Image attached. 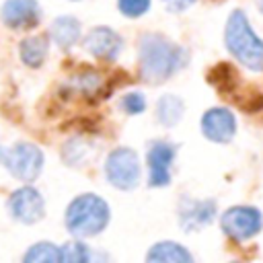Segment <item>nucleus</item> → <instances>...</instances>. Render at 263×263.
Instances as JSON below:
<instances>
[{"label":"nucleus","mask_w":263,"mask_h":263,"mask_svg":"<svg viewBox=\"0 0 263 263\" xmlns=\"http://www.w3.org/2000/svg\"><path fill=\"white\" fill-rule=\"evenodd\" d=\"M187 64V51L162 35L146 33L140 39V66L142 78L148 82H160L171 78Z\"/></svg>","instance_id":"nucleus-1"},{"label":"nucleus","mask_w":263,"mask_h":263,"mask_svg":"<svg viewBox=\"0 0 263 263\" xmlns=\"http://www.w3.org/2000/svg\"><path fill=\"white\" fill-rule=\"evenodd\" d=\"M224 41L228 51L247 68L263 70V41L251 29L242 10H234L226 23Z\"/></svg>","instance_id":"nucleus-2"},{"label":"nucleus","mask_w":263,"mask_h":263,"mask_svg":"<svg viewBox=\"0 0 263 263\" xmlns=\"http://www.w3.org/2000/svg\"><path fill=\"white\" fill-rule=\"evenodd\" d=\"M109 222V205L95 193L76 197L66 212V226L74 236L99 234Z\"/></svg>","instance_id":"nucleus-3"},{"label":"nucleus","mask_w":263,"mask_h":263,"mask_svg":"<svg viewBox=\"0 0 263 263\" xmlns=\"http://www.w3.org/2000/svg\"><path fill=\"white\" fill-rule=\"evenodd\" d=\"M105 175L117 189H134L140 181V158L129 148H115L105 162Z\"/></svg>","instance_id":"nucleus-4"},{"label":"nucleus","mask_w":263,"mask_h":263,"mask_svg":"<svg viewBox=\"0 0 263 263\" xmlns=\"http://www.w3.org/2000/svg\"><path fill=\"white\" fill-rule=\"evenodd\" d=\"M6 168L10 171L12 177H16L18 181L31 183L37 179V175L43 168V152L35 146V144H16L12 146L6 156H4Z\"/></svg>","instance_id":"nucleus-5"},{"label":"nucleus","mask_w":263,"mask_h":263,"mask_svg":"<svg viewBox=\"0 0 263 263\" xmlns=\"http://www.w3.org/2000/svg\"><path fill=\"white\" fill-rule=\"evenodd\" d=\"M222 230L234 238V240H247L251 236H255L261 226H263V218L261 212L249 205H236L224 212L222 216Z\"/></svg>","instance_id":"nucleus-6"},{"label":"nucleus","mask_w":263,"mask_h":263,"mask_svg":"<svg viewBox=\"0 0 263 263\" xmlns=\"http://www.w3.org/2000/svg\"><path fill=\"white\" fill-rule=\"evenodd\" d=\"M8 210H10V216L23 224H33L37 220L43 218V212H45V203H43V197L37 189L25 185L21 189H16L10 199H8Z\"/></svg>","instance_id":"nucleus-7"},{"label":"nucleus","mask_w":263,"mask_h":263,"mask_svg":"<svg viewBox=\"0 0 263 263\" xmlns=\"http://www.w3.org/2000/svg\"><path fill=\"white\" fill-rule=\"evenodd\" d=\"M84 49L99 60H115L123 49V39L109 27H95L84 37Z\"/></svg>","instance_id":"nucleus-8"},{"label":"nucleus","mask_w":263,"mask_h":263,"mask_svg":"<svg viewBox=\"0 0 263 263\" xmlns=\"http://www.w3.org/2000/svg\"><path fill=\"white\" fill-rule=\"evenodd\" d=\"M175 160V146L168 142H154L148 150V168H150V185L164 187L171 181V166Z\"/></svg>","instance_id":"nucleus-9"},{"label":"nucleus","mask_w":263,"mask_h":263,"mask_svg":"<svg viewBox=\"0 0 263 263\" xmlns=\"http://www.w3.org/2000/svg\"><path fill=\"white\" fill-rule=\"evenodd\" d=\"M216 216V203L212 199H191L183 197L179 203V222L189 230H199L208 226Z\"/></svg>","instance_id":"nucleus-10"},{"label":"nucleus","mask_w":263,"mask_h":263,"mask_svg":"<svg viewBox=\"0 0 263 263\" xmlns=\"http://www.w3.org/2000/svg\"><path fill=\"white\" fill-rule=\"evenodd\" d=\"M201 129H203V136H208L214 142H228L236 132V119L228 109L214 107L203 113Z\"/></svg>","instance_id":"nucleus-11"},{"label":"nucleus","mask_w":263,"mask_h":263,"mask_svg":"<svg viewBox=\"0 0 263 263\" xmlns=\"http://www.w3.org/2000/svg\"><path fill=\"white\" fill-rule=\"evenodd\" d=\"M41 8L37 0H6L2 6V21L12 29H27L39 23Z\"/></svg>","instance_id":"nucleus-12"},{"label":"nucleus","mask_w":263,"mask_h":263,"mask_svg":"<svg viewBox=\"0 0 263 263\" xmlns=\"http://www.w3.org/2000/svg\"><path fill=\"white\" fill-rule=\"evenodd\" d=\"M146 263H193L191 253L179 242H158L148 251Z\"/></svg>","instance_id":"nucleus-13"},{"label":"nucleus","mask_w":263,"mask_h":263,"mask_svg":"<svg viewBox=\"0 0 263 263\" xmlns=\"http://www.w3.org/2000/svg\"><path fill=\"white\" fill-rule=\"evenodd\" d=\"M49 35H51V39L58 47L70 49L80 37V23L74 16H60L51 23Z\"/></svg>","instance_id":"nucleus-14"},{"label":"nucleus","mask_w":263,"mask_h":263,"mask_svg":"<svg viewBox=\"0 0 263 263\" xmlns=\"http://www.w3.org/2000/svg\"><path fill=\"white\" fill-rule=\"evenodd\" d=\"M47 55V39L45 37H27L25 41H21V60L31 66V68H39L43 64Z\"/></svg>","instance_id":"nucleus-15"},{"label":"nucleus","mask_w":263,"mask_h":263,"mask_svg":"<svg viewBox=\"0 0 263 263\" xmlns=\"http://www.w3.org/2000/svg\"><path fill=\"white\" fill-rule=\"evenodd\" d=\"M181 115H183V101H181L179 97H175V95H164V97L158 101V105H156V117H158V121H160L162 125L171 127V125L179 123Z\"/></svg>","instance_id":"nucleus-16"},{"label":"nucleus","mask_w":263,"mask_h":263,"mask_svg":"<svg viewBox=\"0 0 263 263\" xmlns=\"http://www.w3.org/2000/svg\"><path fill=\"white\" fill-rule=\"evenodd\" d=\"M23 263H62V255H60V249L55 245L37 242L25 253Z\"/></svg>","instance_id":"nucleus-17"},{"label":"nucleus","mask_w":263,"mask_h":263,"mask_svg":"<svg viewBox=\"0 0 263 263\" xmlns=\"http://www.w3.org/2000/svg\"><path fill=\"white\" fill-rule=\"evenodd\" d=\"M60 255H62V263H90L92 251L84 242L72 240L60 247Z\"/></svg>","instance_id":"nucleus-18"},{"label":"nucleus","mask_w":263,"mask_h":263,"mask_svg":"<svg viewBox=\"0 0 263 263\" xmlns=\"http://www.w3.org/2000/svg\"><path fill=\"white\" fill-rule=\"evenodd\" d=\"M72 86L90 97V95H97L103 88V80H101V76L97 72L86 70V72H80V74H76L72 78Z\"/></svg>","instance_id":"nucleus-19"},{"label":"nucleus","mask_w":263,"mask_h":263,"mask_svg":"<svg viewBox=\"0 0 263 263\" xmlns=\"http://www.w3.org/2000/svg\"><path fill=\"white\" fill-rule=\"evenodd\" d=\"M72 152V156H68L66 160L70 162V164H78V162H82L90 152H92V146L88 148V144H82V140L78 138V140H70L68 144H66V148H64V154H70Z\"/></svg>","instance_id":"nucleus-20"},{"label":"nucleus","mask_w":263,"mask_h":263,"mask_svg":"<svg viewBox=\"0 0 263 263\" xmlns=\"http://www.w3.org/2000/svg\"><path fill=\"white\" fill-rule=\"evenodd\" d=\"M117 6L125 16L136 18V16H142L150 8V0H119Z\"/></svg>","instance_id":"nucleus-21"},{"label":"nucleus","mask_w":263,"mask_h":263,"mask_svg":"<svg viewBox=\"0 0 263 263\" xmlns=\"http://www.w3.org/2000/svg\"><path fill=\"white\" fill-rule=\"evenodd\" d=\"M121 109H123L125 113H129V115L142 113V111L146 109V99H144V95H142V92H129V95H125V97L121 99Z\"/></svg>","instance_id":"nucleus-22"},{"label":"nucleus","mask_w":263,"mask_h":263,"mask_svg":"<svg viewBox=\"0 0 263 263\" xmlns=\"http://www.w3.org/2000/svg\"><path fill=\"white\" fill-rule=\"evenodd\" d=\"M162 4L171 12H183L185 8H189L191 4H195V0H162Z\"/></svg>","instance_id":"nucleus-23"},{"label":"nucleus","mask_w":263,"mask_h":263,"mask_svg":"<svg viewBox=\"0 0 263 263\" xmlns=\"http://www.w3.org/2000/svg\"><path fill=\"white\" fill-rule=\"evenodd\" d=\"M261 12H263V0H261Z\"/></svg>","instance_id":"nucleus-24"},{"label":"nucleus","mask_w":263,"mask_h":263,"mask_svg":"<svg viewBox=\"0 0 263 263\" xmlns=\"http://www.w3.org/2000/svg\"><path fill=\"white\" fill-rule=\"evenodd\" d=\"M0 156H2V152H0Z\"/></svg>","instance_id":"nucleus-25"}]
</instances>
